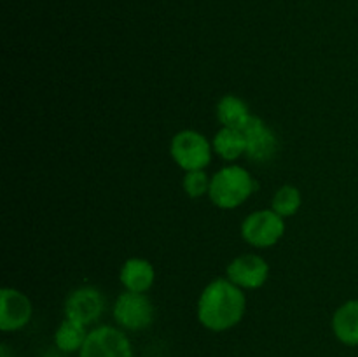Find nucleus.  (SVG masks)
<instances>
[{"label":"nucleus","instance_id":"obj_4","mask_svg":"<svg viewBox=\"0 0 358 357\" xmlns=\"http://www.w3.org/2000/svg\"><path fill=\"white\" fill-rule=\"evenodd\" d=\"M285 234V220L273 209L255 210L241 223V237L255 248H268L278 244Z\"/></svg>","mask_w":358,"mask_h":357},{"label":"nucleus","instance_id":"obj_9","mask_svg":"<svg viewBox=\"0 0 358 357\" xmlns=\"http://www.w3.org/2000/svg\"><path fill=\"white\" fill-rule=\"evenodd\" d=\"M247 139V158L255 163H268L278 150V139L273 130L259 115L252 114L241 126Z\"/></svg>","mask_w":358,"mask_h":357},{"label":"nucleus","instance_id":"obj_5","mask_svg":"<svg viewBox=\"0 0 358 357\" xmlns=\"http://www.w3.org/2000/svg\"><path fill=\"white\" fill-rule=\"evenodd\" d=\"M112 314L124 331H143L154 322V304L147 294L124 290L115 300Z\"/></svg>","mask_w":358,"mask_h":357},{"label":"nucleus","instance_id":"obj_12","mask_svg":"<svg viewBox=\"0 0 358 357\" xmlns=\"http://www.w3.org/2000/svg\"><path fill=\"white\" fill-rule=\"evenodd\" d=\"M332 332L336 338L348 346H358V300L343 303L332 315Z\"/></svg>","mask_w":358,"mask_h":357},{"label":"nucleus","instance_id":"obj_6","mask_svg":"<svg viewBox=\"0 0 358 357\" xmlns=\"http://www.w3.org/2000/svg\"><path fill=\"white\" fill-rule=\"evenodd\" d=\"M79 357H133V346L124 329L98 326L87 332Z\"/></svg>","mask_w":358,"mask_h":357},{"label":"nucleus","instance_id":"obj_2","mask_svg":"<svg viewBox=\"0 0 358 357\" xmlns=\"http://www.w3.org/2000/svg\"><path fill=\"white\" fill-rule=\"evenodd\" d=\"M257 189V182L250 172L238 164L220 168L212 175L208 198L222 210H234L243 205Z\"/></svg>","mask_w":358,"mask_h":357},{"label":"nucleus","instance_id":"obj_10","mask_svg":"<svg viewBox=\"0 0 358 357\" xmlns=\"http://www.w3.org/2000/svg\"><path fill=\"white\" fill-rule=\"evenodd\" d=\"M31 315L30 298L13 287H3L0 293V329L3 332L20 331L31 321Z\"/></svg>","mask_w":358,"mask_h":357},{"label":"nucleus","instance_id":"obj_1","mask_svg":"<svg viewBox=\"0 0 358 357\" xmlns=\"http://www.w3.org/2000/svg\"><path fill=\"white\" fill-rule=\"evenodd\" d=\"M247 312V298L241 287L227 276L212 280L199 294L196 315L199 324L213 332H224L238 326Z\"/></svg>","mask_w":358,"mask_h":357},{"label":"nucleus","instance_id":"obj_3","mask_svg":"<svg viewBox=\"0 0 358 357\" xmlns=\"http://www.w3.org/2000/svg\"><path fill=\"white\" fill-rule=\"evenodd\" d=\"M170 154L184 172L206 170L212 161V142L196 130H182L170 142Z\"/></svg>","mask_w":358,"mask_h":357},{"label":"nucleus","instance_id":"obj_8","mask_svg":"<svg viewBox=\"0 0 358 357\" xmlns=\"http://www.w3.org/2000/svg\"><path fill=\"white\" fill-rule=\"evenodd\" d=\"M226 276L243 290L261 289L268 282L269 265L262 255L247 252V254H241L238 258H234L227 265Z\"/></svg>","mask_w":358,"mask_h":357},{"label":"nucleus","instance_id":"obj_13","mask_svg":"<svg viewBox=\"0 0 358 357\" xmlns=\"http://www.w3.org/2000/svg\"><path fill=\"white\" fill-rule=\"evenodd\" d=\"M213 153L224 161L240 160L241 156H247V139H245L243 132L238 128H222L215 133L212 140Z\"/></svg>","mask_w":358,"mask_h":357},{"label":"nucleus","instance_id":"obj_7","mask_svg":"<svg viewBox=\"0 0 358 357\" xmlns=\"http://www.w3.org/2000/svg\"><path fill=\"white\" fill-rule=\"evenodd\" d=\"M105 296L93 286H80L73 289L65 300V318L87 326L94 324L105 312Z\"/></svg>","mask_w":358,"mask_h":357},{"label":"nucleus","instance_id":"obj_14","mask_svg":"<svg viewBox=\"0 0 358 357\" xmlns=\"http://www.w3.org/2000/svg\"><path fill=\"white\" fill-rule=\"evenodd\" d=\"M215 112L220 126L238 130H241V126L252 115L250 111H248V105L240 97H236V94H226V97L220 98Z\"/></svg>","mask_w":358,"mask_h":357},{"label":"nucleus","instance_id":"obj_16","mask_svg":"<svg viewBox=\"0 0 358 357\" xmlns=\"http://www.w3.org/2000/svg\"><path fill=\"white\" fill-rule=\"evenodd\" d=\"M301 205H303V196H301L299 188L292 184H285L276 189L271 200V209L276 214H280L283 219L296 216L299 212Z\"/></svg>","mask_w":358,"mask_h":357},{"label":"nucleus","instance_id":"obj_15","mask_svg":"<svg viewBox=\"0 0 358 357\" xmlns=\"http://www.w3.org/2000/svg\"><path fill=\"white\" fill-rule=\"evenodd\" d=\"M87 332L90 331L86 329V326L80 324V322L72 321V318H63V322L55 331L56 349L65 354H79L84 342H86Z\"/></svg>","mask_w":358,"mask_h":357},{"label":"nucleus","instance_id":"obj_11","mask_svg":"<svg viewBox=\"0 0 358 357\" xmlns=\"http://www.w3.org/2000/svg\"><path fill=\"white\" fill-rule=\"evenodd\" d=\"M119 280L126 290L147 294V290H150V287L156 282V270L152 262L147 259L129 258L122 262Z\"/></svg>","mask_w":358,"mask_h":357},{"label":"nucleus","instance_id":"obj_17","mask_svg":"<svg viewBox=\"0 0 358 357\" xmlns=\"http://www.w3.org/2000/svg\"><path fill=\"white\" fill-rule=\"evenodd\" d=\"M210 182H212V177H208L206 170H192L185 172L182 178V188L187 192L189 198H201V196H208Z\"/></svg>","mask_w":358,"mask_h":357}]
</instances>
